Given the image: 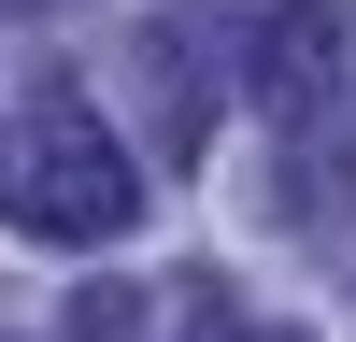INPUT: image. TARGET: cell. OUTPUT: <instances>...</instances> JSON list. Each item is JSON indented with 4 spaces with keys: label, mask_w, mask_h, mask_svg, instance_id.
Wrapping results in <instances>:
<instances>
[{
    "label": "cell",
    "mask_w": 356,
    "mask_h": 342,
    "mask_svg": "<svg viewBox=\"0 0 356 342\" xmlns=\"http://www.w3.org/2000/svg\"><path fill=\"white\" fill-rule=\"evenodd\" d=\"M214 43H228L214 15L143 28V86H157V142H171V157H200V129H214Z\"/></svg>",
    "instance_id": "3957f363"
},
{
    "label": "cell",
    "mask_w": 356,
    "mask_h": 342,
    "mask_svg": "<svg viewBox=\"0 0 356 342\" xmlns=\"http://www.w3.org/2000/svg\"><path fill=\"white\" fill-rule=\"evenodd\" d=\"M0 15H43V0H0Z\"/></svg>",
    "instance_id": "8992f818"
},
{
    "label": "cell",
    "mask_w": 356,
    "mask_h": 342,
    "mask_svg": "<svg viewBox=\"0 0 356 342\" xmlns=\"http://www.w3.org/2000/svg\"><path fill=\"white\" fill-rule=\"evenodd\" d=\"M0 228H29V243H129L143 228V171L129 142L100 129V100H72V86H29L15 114H0Z\"/></svg>",
    "instance_id": "6da1fadb"
},
{
    "label": "cell",
    "mask_w": 356,
    "mask_h": 342,
    "mask_svg": "<svg viewBox=\"0 0 356 342\" xmlns=\"http://www.w3.org/2000/svg\"><path fill=\"white\" fill-rule=\"evenodd\" d=\"M257 114H271L285 142L328 129V114H356V0H285L271 28H257Z\"/></svg>",
    "instance_id": "7a4b0ae2"
},
{
    "label": "cell",
    "mask_w": 356,
    "mask_h": 342,
    "mask_svg": "<svg viewBox=\"0 0 356 342\" xmlns=\"http://www.w3.org/2000/svg\"><path fill=\"white\" fill-rule=\"evenodd\" d=\"M285 186H300V214H314V228L356 214V114H328V129H300V142H285Z\"/></svg>",
    "instance_id": "277c9868"
},
{
    "label": "cell",
    "mask_w": 356,
    "mask_h": 342,
    "mask_svg": "<svg viewBox=\"0 0 356 342\" xmlns=\"http://www.w3.org/2000/svg\"><path fill=\"white\" fill-rule=\"evenodd\" d=\"M200 342H314V328H243V314H200Z\"/></svg>",
    "instance_id": "5b68a950"
}]
</instances>
